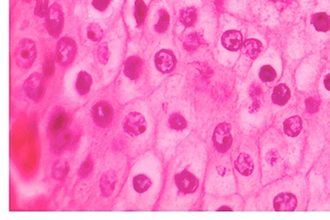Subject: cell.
I'll return each instance as SVG.
<instances>
[{
    "label": "cell",
    "mask_w": 330,
    "mask_h": 220,
    "mask_svg": "<svg viewBox=\"0 0 330 220\" xmlns=\"http://www.w3.org/2000/svg\"><path fill=\"white\" fill-rule=\"evenodd\" d=\"M318 106H319V102L317 100L313 99V98H309L306 100V109L310 113H315L318 111Z\"/></svg>",
    "instance_id": "f546056e"
},
{
    "label": "cell",
    "mask_w": 330,
    "mask_h": 220,
    "mask_svg": "<svg viewBox=\"0 0 330 220\" xmlns=\"http://www.w3.org/2000/svg\"><path fill=\"white\" fill-rule=\"evenodd\" d=\"M25 90L26 94L32 100L38 101L42 98L44 91V83L41 74L35 73L29 76L26 80Z\"/></svg>",
    "instance_id": "52a82bcc"
},
{
    "label": "cell",
    "mask_w": 330,
    "mask_h": 220,
    "mask_svg": "<svg viewBox=\"0 0 330 220\" xmlns=\"http://www.w3.org/2000/svg\"><path fill=\"white\" fill-rule=\"evenodd\" d=\"M48 0H37L36 1V8H35V14L40 17H44L48 15Z\"/></svg>",
    "instance_id": "83f0119b"
},
{
    "label": "cell",
    "mask_w": 330,
    "mask_h": 220,
    "mask_svg": "<svg viewBox=\"0 0 330 220\" xmlns=\"http://www.w3.org/2000/svg\"><path fill=\"white\" fill-rule=\"evenodd\" d=\"M55 141L53 142V148L55 151H61L70 143L71 139V132L63 131L61 134L55 135Z\"/></svg>",
    "instance_id": "ffe728a7"
},
{
    "label": "cell",
    "mask_w": 330,
    "mask_h": 220,
    "mask_svg": "<svg viewBox=\"0 0 330 220\" xmlns=\"http://www.w3.org/2000/svg\"><path fill=\"white\" fill-rule=\"evenodd\" d=\"M212 141L215 148L219 152H225L229 150L232 144L231 126L228 123H222L215 128Z\"/></svg>",
    "instance_id": "3957f363"
},
{
    "label": "cell",
    "mask_w": 330,
    "mask_h": 220,
    "mask_svg": "<svg viewBox=\"0 0 330 220\" xmlns=\"http://www.w3.org/2000/svg\"><path fill=\"white\" fill-rule=\"evenodd\" d=\"M290 96H291V92H290L288 87L284 83H281L278 86H276L273 89L272 95V102L277 105H285V103L290 99Z\"/></svg>",
    "instance_id": "2e32d148"
},
{
    "label": "cell",
    "mask_w": 330,
    "mask_h": 220,
    "mask_svg": "<svg viewBox=\"0 0 330 220\" xmlns=\"http://www.w3.org/2000/svg\"><path fill=\"white\" fill-rule=\"evenodd\" d=\"M312 24L320 32H326L330 29V17L325 13L315 14L312 17Z\"/></svg>",
    "instance_id": "e0dca14e"
},
{
    "label": "cell",
    "mask_w": 330,
    "mask_h": 220,
    "mask_svg": "<svg viewBox=\"0 0 330 220\" xmlns=\"http://www.w3.org/2000/svg\"><path fill=\"white\" fill-rule=\"evenodd\" d=\"M103 29H101V27L96 23L90 24L87 29L88 38L93 42H99L100 40L103 38Z\"/></svg>",
    "instance_id": "cb8c5ba5"
},
{
    "label": "cell",
    "mask_w": 330,
    "mask_h": 220,
    "mask_svg": "<svg viewBox=\"0 0 330 220\" xmlns=\"http://www.w3.org/2000/svg\"><path fill=\"white\" fill-rule=\"evenodd\" d=\"M324 85L326 87V89H329L330 91V73L328 74L325 79H324Z\"/></svg>",
    "instance_id": "e575fe53"
},
{
    "label": "cell",
    "mask_w": 330,
    "mask_h": 220,
    "mask_svg": "<svg viewBox=\"0 0 330 220\" xmlns=\"http://www.w3.org/2000/svg\"><path fill=\"white\" fill-rule=\"evenodd\" d=\"M64 23L63 13L57 3H54L48 10L47 15V27L48 32L54 37H57L61 34Z\"/></svg>",
    "instance_id": "277c9868"
},
{
    "label": "cell",
    "mask_w": 330,
    "mask_h": 220,
    "mask_svg": "<svg viewBox=\"0 0 330 220\" xmlns=\"http://www.w3.org/2000/svg\"><path fill=\"white\" fill-rule=\"evenodd\" d=\"M151 185V180L144 175H138V176H135L133 179V188H134L135 191L138 192V193H144V192L147 191Z\"/></svg>",
    "instance_id": "44dd1931"
},
{
    "label": "cell",
    "mask_w": 330,
    "mask_h": 220,
    "mask_svg": "<svg viewBox=\"0 0 330 220\" xmlns=\"http://www.w3.org/2000/svg\"><path fill=\"white\" fill-rule=\"evenodd\" d=\"M146 16V5L143 2V0H136L135 1L134 16L138 25L143 23Z\"/></svg>",
    "instance_id": "603a6c76"
},
{
    "label": "cell",
    "mask_w": 330,
    "mask_h": 220,
    "mask_svg": "<svg viewBox=\"0 0 330 220\" xmlns=\"http://www.w3.org/2000/svg\"><path fill=\"white\" fill-rule=\"evenodd\" d=\"M109 3H110V0H93L92 4L96 10L103 11L106 9L107 7L109 6Z\"/></svg>",
    "instance_id": "4dcf8cb0"
},
{
    "label": "cell",
    "mask_w": 330,
    "mask_h": 220,
    "mask_svg": "<svg viewBox=\"0 0 330 220\" xmlns=\"http://www.w3.org/2000/svg\"><path fill=\"white\" fill-rule=\"evenodd\" d=\"M36 57V48L35 42L25 39L20 43L15 54L16 64L23 69L31 67Z\"/></svg>",
    "instance_id": "6da1fadb"
},
{
    "label": "cell",
    "mask_w": 330,
    "mask_h": 220,
    "mask_svg": "<svg viewBox=\"0 0 330 220\" xmlns=\"http://www.w3.org/2000/svg\"><path fill=\"white\" fill-rule=\"evenodd\" d=\"M273 206L276 211H293L297 206V199L288 193L281 194L274 199Z\"/></svg>",
    "instance_id": "8fae6325"
},
{
    "label": "cell",
    "mask_w": 330,
    "mask_h": 220,
    "mask_svg": "<svg viewBox=\"0 0 330 220\" xmlns=\"http://www.w3.org/2000/svg\"><path fill=\"white\" fill-rule=\"evenodd\" d=\"M93 118L99 127H106L112 121V108L106 102L96 103L93 108Z\"/></svg>",
    "instance_id": "9c48e42d"
},
{
    "label": "cell",
    "mask_w": 330,
    "mask_h": 220,
    "mask_svg": "<svg viewBox=\"0 0 330 220\" xmlns=\"http://www.w3.org/2000/svg\"><path fill=\"white\" fill-rule=\"evenodd\" d=\"M155 64L157 70L163 73H168L174 70L177 64V60L172 52L163 49L156 55Z\"/></svg>",
    "instance_id": "ba28073f"
},
{
    "label": "cell",
    "mask_w": 330,
    "mask_h": 220,
    "mask_svg": "<svg viewBox=\"0 0 330 220\" xmlns=\"http://www.w3.org/2000/svg\"><path fill=\"white\" fill-rule=\"evenodd\" d=\"M199 45V38L196 34H191L187 37L184 42V47L188 50H193L196 49Z\"/></svg>",
    "instance_id": "f1b7e54d"
},
{
    "label": "cell",
    "mask_w": 330,
    "mask_h": 220,
    "mask_svg": "<svg viewBox=\"0 0 330 220\" xmlns=\"http://www.w3.org/2000/svg\"><path fill=\"white\" fill-rule=\"evenodd\" d=\"M68 170L67 163L66 165L60 166L59 169H55V176L58 178H61L63 177V173L66 174Z\"/></svg>",
    "instance_id": "836d02e7"
},
{
    "label": "cell",
    "mask_w": 330,
    "mask_h": 220,
    "mask_svg": "<svg viewBox=\"0 0 330 220\" xmlns=\"http://www.w3.org/2000/svg\"><path fill=\"white\" fill-rule=\"evenodd\" d=\"M169 22H170L169 14L165 10H161L160 14H159V20L155 26L156 31L158 33L164 32L168 29Z\"/></svg>",
    "instance_id": "d4e9b609"
},
{
    "label": "cell",
    "mask_w": 330,
    "mask_h": 220,
    "mask_svg": "<svg viewBox=\"0 0 330 220\" xmlns=\"http://www.w3.org/2000/svg\"><path fill=\"white\" fill-rule=\"evenodd\" d=\"M69 117L65 112H59L52 119L49 126L50 133L54 135L61 134L65 131V129L67 127Z\"/></svg>",
    "instance_id": "7c38bea8"
},
{
    "label": "cell",
    "mask_w": 330,
    "mask_h": 220,
    "mask_svg": "<svg viewBox=\"0 0 330 220\" xmlns=\"http://www.w3.org/2000/svg\"><path fill=\"white\" fill-rule=\"evenodd\" d=\"M222 44L230 51H237L243 43V36L239 31L229 30L224 33L221 39Z\"/></svg>",
    "instance_id": "30bf717a"
},
{
    "label": "cell",
    "mask_w": 330,
    "mask_h": 220,
    "mask_svg": "<svg viewBox=\"0 0 330 220\" xmlns=\"http://www.w3.org/2000/svg\"><path fill=\"white\" fill-rule=\"evenodd\" d=\"M276 73L270 66H264L260 71V78L263 82H272L275 79Z\"/></svg>",
    "instance_id": "484cf974"
},
{
    "label": "cell",
    "mask_w": 330,
    "mask_h": 220,
    "mask_svg": "<svg viewBox=\"0 0 330 220\" xmlns=\"http://www.w3.org/2000/svg\"><path fill=\"white\" fill-rule=\"evenodd\" d=\"M91 169H92V165H91V162L90 160H87L83 163V166H82V169H81V174L82 176H85L90 174V171H91Z\"/></svg>",
    "instance_id": "d6a6232c"
},
{
    "label": "cell",
    "mask_w": 330,
    "mask_h": 220,
    "mask_svg": "<svg viewBox=\"0 0 330 220\" xmlns=\"http://www.w3.org/2000/svg\"><path fill=\"white\" fill-rule=\"evenodd\" d=\"M175 181L177 188L183 194H193L197 190L199 186L198 179L187 170H183L177 174L175 177Z\"/></svg>",
    "instance_id": "8992f818"
},
{
    "label": "cell",
    "mask_w": 330,
    "mask_h": 220,
    "mask_svg": "<svg viewBox=\"0 0 330 220\" xmlns=\"http://www.w3.org/2000/svg\"><path fill=\"white\" fill-rule=\"evenodd\" d=\"M54 70H55V63H54V61L53 60H48L46 62L45 67H44V75H45V77H50L52 74L54 73Z\"/></svg>",
    "instance_id": "1f68e13d"
},
{
    "label": "cell",
    "mask_w": 330,
    "mask_h": 220,
    "mask_svg": "<svg viewBox=\"0 0 330 220\" xmlns=\"http://www.w3.org/2000/svg\"><path fill=\"white\" fill-rule=\"evenodd\" d=\"M263 48V45L258 41V40H255V39H250L244 42V47H243V50L245 55L254 59V58L257 57L259 55Z\"/></svg>",
    "instance_id": "ac0fdd59"
},
{
    "label": "cell",
    "mask_w": 330,
    "mask_h": 220,
    "mask_svg": "<svg viewBox=\"0 0 330 220\" xmlns=\"http://www.w3.org/2000/svg\"><path fill=\"white\" fill-rule=\"evenodd\" d=\"M77 52V45L73 40L63 37L60 40L56 49L57 61L62 66H68L73 61Z\"/></svg>",
    "instance_id": "7a4b0ae2"
},
{
    "label": "cell",
    "mask_w": 330,
    "mask_h": 220,
    "mask_svg": "<svg viewBox=\"0 0 330 220\" xmlns=\"http://www.w3.org/2000/svg\"><path fill=\"white\" fill-rule=\"evenodd\" d=\"M123 127L128 134L137 136L143 134L146 130L147 124L141 114L137 112H132L126 117Z\"/></svg>",
    "instance_id": "5b68a950"
},
{
    "label": "cell",
    "mask_w": 330,
    "mask_h": 220,
    "mask_svg": "<svg viewBox=\"0 0 330 220\" xmlns=\"http://www.w3.org/2000/svg\"><path fill=\"white\" fill-rule=\"evenodd\" d=\"M91 83H92V78L90 77V74L87 73L85 72H81L77 76V83H76L77 91L81 95H85L90 91Z\"/></svg>",
    "instance_id": "d6986e66"
},
{
    "label": "cell",
    "mask_w": 330,
    "mask_h": 220,
    "mask_svg": "<svg viewBox=\"0 0 330 220\" xmlns=\"http://www.w3.org/2000/svg\"><path fill=\"white\" fill-rule=\"evenodd\" d=\"M180 20L186 27H191L196 21V10L192 8L183 10L180 15Z\"/></svg>",
    "instance_id": "7402d4cb"
},
{
    "label": "cell",
    "mask_w": 330,
    "mask_h": 220,
    "mask_svg": "<svg viewBox=\"0 0 330 220\" xmlns=\"http://www.w3.org/2000/svg\"><path fill=\"white\" fill-rule=\"evenodd\" d=\"M303 121L299 116H292L284 122V131L289 137H297L300 134Z\"/></svg>",
    "instance_id": "5bb4252c"
},
{
    "label": "cell",
    "mask_w": 330,
    "mask_h": 220,
    "mask_svg": "<svg viewBox=\"0 0 330 220\" xmlns=\"http://www.w3.org/2000/svg\"><path fill=\"white\" fill-rule=\"evenodd\" d=\"M235 168L244 176H250L253 172V160L247 154L242 153L235 161Z\"/></svg>",
    "instance_id": "4fadbf2b"
},
{
    "label": "cell",
    "mask_w": 330,
    "mask_h": 220,
    "mask_svg": "<svg viewBox=\"0 0 330 220\" xmlns=\"http://www.w3.org/2000/svg\"><path fill=\"white\" fill-rule=\"evenodd\" d=\"M140 71H141V61L135 56L129 58L126 62L125 69H124L126 76H128L131 79H136L138 77Z\"/></svg>",
    "instance_id": "9a60e30c"
},
{
    "label": "cell",
    "mask_w": 330,
    "mask_h": 220,
    "mask_svg": "<svg viewBox=\"0 0 330 220\" xmlns=\"http://www.w3.org/2000/svg\"><path fill=\"white\" fill-rule=\"evenodd\" d=\"M170 125L175 130H182L186 128L187 123L185 119L180 115H173L170 119Z\"/></svg>",
    "instance_id": "4316f807"
}]
</instances>
